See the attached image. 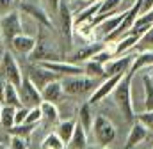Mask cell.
<instances>
[{
  "mask_svg": "<svg viewBox=\"0 0 153 149\" xmlns=\"http://www.w3.org/2000/svg\"><path fill=\"white\" fill-rule=\"evenodd\" d=\"M93 121H94V112H93V105L89 101H85L84 105H80V108L76 112V122L87 131L91 133V128H93Z\"/></svg>",
  "mask_w": 153,
  "mask_h": 149,
  "instance_id": "obj_20",
  "label": "cell"
},
{
  "mask_svg": "<svg viewBox=\"0 0 153 149\" xmlns=\"http://www.w3.org/2000/svg\"><path fill=\"white\" fill-rule=\"evenodd\" d=\"M5 78L4 76H0V103L4 105V92H5Z\"/></svg>",
  "mask_w": 153,
  "mask_h": 149,
  "instance_id": "obj_40",
  "label": "cell"
},
{
  "mask_svg": "<svg viewBox=\"0 0 153 149\" xmlns=\"http://www.w3.org/2000/svg\"><path fill=\"white\" fill-rule=\"evenodd\" d=\"M39 108H41V114H43V121L41 122H45L46 126H55L61 121V112L57 108V105L48 103V101H41Z\"/></svg>",
  "mask_w": 153,
  "mask_h": 149,
  "instance_id": "obj_21",
  "label": "cell"
},
{
  "mask_svg": "<svg viewBox=\"0 0 153 149\" xmlns=\"http://www.w3.org/2000/svg\"><path fill=\"white\" fill-rule=\"evenodd\" d=\"M39 64L43 68H46L48 71L55 73L59 78L75 76V74H85L82 64H75V62H70V60H43Z\"/></svg>",
  "mask_w": 153,
  "mask_h": 149,
  "instance_id": "obj_7",
  "label": "cell"
},
{
  "mask_svg": "<svg viewBox=\"0 0 153 149\" xmlns=\"http://www.w3.org/2000/svg\"><path fill=\"white\" fill-rule=\"evenodd\" d=\"M141 73H143V91H144L143 110H153V78L146 71H141Z\"/></svg>",
  "mask_w": 153,
  "mask_h": 149,
  "instance_id": "obj_24",
  "label": "cell"
},
{
  "mask_svg": "<svg viewBox=\"0 0 153 149\" xmlns=\"http://www.w3.org/2000/svg\"><path fill=\"white\" fill-rule=\"evenodd\" d=\"M14 9H18V2L16 0H0V16L11 13Z\"/></svg>",
  "mask_w": 153,
  "mask_h": 149,
  "instance_id": "obj_35",
  "label": "cell"
},
{
  "mask_svg": "<svg viewBox=\"0 0 153 149\" xmlns=\"http://www.w3.org/2000/svg\"><path fill=\"white\" fill-rule=\"evenodd\" d=\"M134 2H135V0H128V4H126V7H130V5H132Z\"/></svg>",
  "mask_w": 153,
  "mask_h": 149,
  "instance_id": "obj_44",
  "label": "cell"
},
{
  "mask_svg": "<svg viewBox=\"0 0 153 149\" xmlns=\"http://www.w3.org/2000/svg\"><path fill=\"white\" fill-rule=\"evenodd\" d=\"M0 110H2V103H0Z\"/></svg>",
  "mask_w": 153,
  "mask_h": 149,
  "instance_id": "obj_48",
  "label": "cell"
},
{
  "mask_svg": "<svg viewBox=\"0 0 153 149\" xmlns=\"http://www.w3.org/2000/svg\"><path fill=\"white\" fill-rule=\"evenodd\" d=\"M43 121V114H41V108L39 107H32L29 114H27V119H25V122H29V124H39Z\"/></svg>",
  "mask_w": 153,
  "mask_h": 149,
  "instance_id": "obj_34",
  "label": "cell"
},
{
  "mask_svg": "<svg viewBox=\"0 0 153 149\" xmlns=\"http://www.w3.org/2000/svg\"><path fill=\"white\" fill-rule=\"evenodd\" d=\"M134 50H135V52H144V50L153 52V25L139 37V41H137V44L134 46Z\"/></svg>",
  "mask_w": 153,
  "mask_h": 149,
  "instance_id": "obj_32",
  "label": "cell"
},
{
  "mask_svg": "<svg viewBox=\"0 0 153 149\" xmlns=\"http://www.w3.org/2000/svg\"><path fill=\"white\" fill-rule=\"evenodd\" d=\"M66 2H68V4H70V5H71V4H73V2H75V0H66Z\"/></svg>",
  "mask_w": 153,
  "mask_h": 149,
  "instance_id": "obj_45",
  "label": "cell"
},
{
  "mask_svg": "<svg viewBox=\"0 0 153 149\" xmlns=\"http://www.w3.org/2000/svg\"><path fill=\"white\" fill-rule=\"evenodd\" d=\"M134 57H135V50H132V52H128V53H123V55H117V57H114V59H111V60L105 64V76H114V74L128 73L130 68H132Z\"/></svg>",
  "mask_w": 153,
  "mask_h": 149,
  "instance_id": "obj_11",
  "label": "cell"
},
{
  "mask_svg": "<svg viewBox=\"0 0 153 149\" xmlns=\"http://www.w3.org/2000/svg\"><path fill=\"white\" fill-rule=\"evenodd\" d=\"M64 91H62V83H61V78L59 80H53L50 82L48 85H45L41 89V98L43 101H48V103H53V105H59L62 100H64Z\"/></svg>",
  "mask_w": 153,
  "mask_h": 149,
  "instance_id": "obj_17",
  "label": "cell"
},
{
  "mask_svg": "<svg viewBox=\"0 0 153 149\" xmlns=\"http://www.w3.org/2000/svg\"><path fill=\"white\" fill-rule=\"evenodd\" d=\"M125 11H126V9L117 11L116 14L109 16V18H105L103 21H100V23L94 27V36H96V37H102V39L109 37L116 30V29L119 27V23H121V20H123V16H125Z\"/></svg>",
  "mask_w": 153,
  "mask_h": 149,
  "instance_id": "obj_14",
  "label": "cell"
},
{
  "mask_svg": "<svg viewBox=\"0 0 153 149\" xmlns=\"http://www.w3.org/2000/svg\"><path fill=\"white\" fill-rule=\"evenodd\" d=\"M82 2H84L85 5H87V4H93V0H82Z\"/></svg>",
  "mask_w": 153,
  "mask_h": 149,
  "instance_id": "obj_43",
  "label": "cell"
},
{
  "mask_svg": "<svg viewBox=\"0 0 153 149\" xmlns=\"http://www.w3.org/2000/svg\"><path fill=\"white\" fill-rule=\"evenodd\" d=\"M91 133H93L94 144L96 146H102V148H109L116 140V137H117V130H116L114 122L109 117L102 115V114L94 115Z\"/></svg>",
  "mask_w": 153,
  "mask_h": 149,
  "instance_id": "obj_3",
  "label": "cell"
},
{
  "mask_svg": "<svg viewBox=\"0 0 153 149\" xmlns=\"http://www.w3.org/2000/svg\"><path fill=\"white\" fill-rule=\"evenodd\" d=\"M102 48H103V43H96V41H93V43H89V44H85V46H80L78 50H75V52L71 53V60H70V62L84 64V62L91 60V57H93L96 52H100Z\"/></svg>",
  "mask_w": 153,
  "mask_h": 149,
  "instance_id": "obj_18",
  "label": "cell"
},
{
  "mask_svg": "<svg viewBox=\"0 0 153 149\" xmlns=\"http://www.w3.org/2000/svg\"><path fill=\"white\" fill-rule=\"evenodd\" d=\"M61 83H62V91H64L66 96L78 98V96L91 94L100 82L91 78V76H87V74H75V76L61 78Z\"/></svg>",
  "mask_w": 153,
  "mask_h": 149,
  "instance_id": "obj_2",
  "label": "cell"
},
{
  "mask_svg": "<svg viewBox=\"0 0 153 149\" xmlns=\"http://www.w3.org/2000/svg\"><path fill=\"white\" fill-rule=\"evenodd\" d=\"M152 149H153V148H152Z\"/></svg>",
  "mask_w": 153,
  "mask_h": 149,
  "instance_id": "obj_50",
  "label": "cell"
},
{
  "mask_svg": "<svg viewBox=\"0 0 153 149\" xmlns=\"http://www.w3.org/2000/svg\"><path fill=\"white\" fill-rule=\"evenodd\" d=\"M39 149H66V144L55 135V131H52V133L45 135V139L41 140Z\"/></svg>",
  "mask_w": 153,
  "mask_h": 149,
  "instance_id": "obj_31",
  "label": "cell"
},
{
  "mask_svg": "<svg viewBox=\"0 0 153 149\" xmlns=\"http://www.w3.org/2000/svg\"><path fill=\"white\" fill-rule=\"evenodd\" d=\"M125 74H114V76H107V78H103V80L96 85V89L91 92V96H89L87 101H89L91 105H96V103H100L102 100L109 98V96L112 94V91L116 89V85L119 83V80H121Z\"/></svg>",
  "mask_w": 153,
  "mask_h": 149,
  "instance_id": "obj_9",
  "label": "cell"
},
{
  "mask_svg": "<svg viewBox=\"0 0 153 149\" xmlns=\"http://www.w3.org/2000/svg\"><path fill=\"white\" fill-rule=\"evenodd\" d=\"M152 25H153V9H150L146 13H139V16L135 18V23H134V27L130 29L128 34H134V36L141 37Z\"/></svg>",
  "mask_w": 153,
  "mask_h": 149,
  "instance_id": "obj_19",
  "label": "cell"
},
{
  "mask_svg": "<svg viewBox=\"0 0 153 149\" xmlns=\"http://www.w3.org/2000/svg\"><path fill=\"white\" fill-rule=\"evenodd\" d=\"M30 62H43V60H61L59 53L50 46L48 41H45L43 37H38L36 48L32 50V53L29 55Z\"/></svg>",
  "mask_w": 153,
  "mask_h": 149,
  "instance_id": "obj_13",
  "label": "cell"
},
{
  "mask_svg": "<svg viewBox=\"0 0 153 149\" xmlns=\"http://www.w3.org/2000/svg\"><path fill=\"white\" fill-rule=\"evenodd\" d=\"M4 105H9V107H22V101H20V94H18V87L13 85V83H5V92H4Z\"/></svg>",
  "mask_w": 153,
  "mask_h": 149,
  "instance_id": "obj_30",
  "label": "cell"
},
{
  "mask_svg": "<svg viewBox=\"0 0 153 149\" xmlns=\"http://www.w3.org/2000/svg\"><path fill=\"white\" fill-rule=\"evenodd\" d=\"M16 2H18V4H20V2H25V0H16Z\"/></svg>",
  "mask_w": 153,
  "mask_h": 149,
  "instance_id": "obj_46",
  "label": "cell"
},
{
  "mask_svg": "<svg viewBox=\"0 0 153 149\" xmlns=\"http://www.w3.org/2000/svg\"><path fill=\"white\" fill-rule=\"evenodd\" d=\"M20 34H23V21H22V13L18 9L0 16V36L2 43H5L7 48H11L13 39Z\"/></svg>",
  "mask_w": 153,
  "mask_h": 149,
  "instance_id": "obj_4",
  "label": "cell"
},
{
  "mask_svg": "<svg viewBox=\"0 0 153 149\" xmlns=\"http://www.w3.org/2000/svg\"><path fill=\"white\" fill-rule=\"evenodd\" d=\"M18 11L23 13V14H27V16H30V18H32L38 25H41V27H45V29H52L50 14H48L41 5H38V4H34V2H30V0L20 2V4H18Z\"/></svg>",
  "mask_w": 153,
  "mask_h": 149,
  "instance_id": "obj_8",
  "label": "cell"
},
{
  "mask_svg": "<svg viewBox=\"0 0 153 149\" xmlns=\"http://www.w3.org/2000/svg\"><path fill=\"white\" fill-rule=\"evenodd\" d=\"M87 137H89V133L76 122L75 131H73V135H71V139H70L66 148L68 149H85L87 148Z\"/></svg>",
  "mask_w": 153,
  "mask_h": 149,
  "instance_id": "obj_25",
  "label": "cell"
},
{
  "mask_svg": "<svg viewBox=\"0 0 153 149\" xmlns=\"http://www.w3.org/2000/svg\"><path fill=\"white\" fill-rule=\"evenodd\" d=\"M134 74H135L134 71H128L119 80V83L116 85V89L111 94L119 114L128 122L135 121V110H134V103H132V78H134Z\"/></svg>",
  "mask_w": 153,
  "mask_h": 149,
  "instance_id": "obj_1",
  "label": "cell"
},
{
  "mask_svg": "<svg viewBox=\"0 0 153 149\" xmlns=\"http://www.w3.org/2000/svg\"><path fill=\"white\" fill-rule=\"evenodd\" d=\"M87 149V148H85ZM89 149H109V148H102V146H94V148H89Z\"/></svg>",
  "mask_w": 153,
  "mask_h": 149,
  "instance_id": "obj_42",
  "label": "cell"
},
{
  "mask_svg": "<svg viewBox=\"0 0 153 149\" xmlns=\"http://www.w3.org/2000/svg\"><path fill=\"white\" fill-rule=\"evenodd\" d=\"M0 76L5 78V82L13 83V85H20V82L23 80V69L20 68L14 53L5 48L2 52V57H0Z\"/></svg>",
  "mask_w": 153,
  "mask_h": 149,
  "instance_id": "obj_5",
  "label": "cell"
},
{
  "mask_svg": "<svg viewBox=\"0 0 153 149\" xmlns=\"http://www.w3.org/2000/svg\"><path fill=\"white\" fill-rule=\"evenodd\" d=\"M75 126H76V121L75 119H62V121H59L57 124H55V135L68 146V142H70V139H71V135H73V131H75Z\"/></svg>",
  "mask_w": 153,
  "mask_h": 149,
  "instance_id": "obj_23",
  "label": "cell"
},
{
  "mask_svg": "<svg viewBox=\"0 0 153 149\" xmlns=\"http://www.w3.org/2000/svg\"><path fill=\"white\" fill-rule=\"evenodd\" d=\"M137 41H139V37L134 36V34H125V36H121L116 41V57L132 52L134 46L137 44Z\"/></svg>",
  "mask_w": 153,
  "mask_h": 149,
  "instance_id": "obj_26",
  "label": "cell"
},
{
  "mask_svg": "<svg viewBox=\"0 0 153 149\" xmlns=\"http://www.w3.org/2000/svg\"><path fill=\"white\" fill-rule=\"evenodd\" d=\"M25 76L38 87L39 91L45 87V85H48L50 82H53V80H59V76L55 73H52V71H48L46 68H43L39 62H32L29 68H27V73Z\"/></svg>",
  "mask_w": 153,
  "mask_h": 149,
  "instance_id": "obj_10",
  "label": "cell"
},
{
  "mask_svg": "<svg viewBox=\"0 0 153 149\" xmlns=\"http://www.w3.org/2000/svg\"><path fill=\"white\" fill-rule=\"evenodd\" d=\"M66 149H68V148H66Z\"/></svg>",
  "mask_w": 153,
  "mask_h": 149,
  "instance_id": "obj_49",
  "label": "cell"
},
{
  "mask_svg": "<svg viewBox=\"0 0 153 149\" xmlns=\"http://www.w3.org/2000/svg\"><path fill=\"white\" fill-rule=\"evenodd\" d=\"M48 2V5L52 7V11L57 14V11H59V5H61V0H46Z\"/></svg>",
  "mask_w": 153,
  "mask_h": 149,
  "instance_id": "obj_41",
  "label": "cell"
},
{
  "mask_svg": "<svg viewBox=\"0 0 153 149\" xmlns=\"http://www.w3.org/2000/svg\"><path fill=\"white\" fill-rule=\"evenodd\" d=\"M9 140H11V135H4L0 137V149H9Z\"/></svg>",
  "mask_w": 153,
  "mask_h": 149,
  "instance_id": "obj_39",
  "label": "cell"
},
{
  "mask_svg": "<svg viewBox=\"0 0 153 149\" xmlns=\"http://www.w3.org/2000/svg\"><path fill=\"white\" fill-rule=\"evenodd\" d=\"M153 9V0H141V11L139 13H146Z\"/></svg>",
  "mask_w": 153,
  "mask_h": 149,
  "instance_id": "obj_38",
  "label": "cell"
},
{
  "mask_svg": "<svg viewBox=\"0 0 153 149\" xmlns=\"http://www.w3.org/2000/svg\"><path fill=\"white\" fill-rule=\"evenodd\" d=\"M36 43H38V39L34 36H29V34H20V36H16L13 39V43H11V52H14V53H20V55H30L32 53V50L36 48Z\"/></svg>",
  "mask_w": 153,
  "mask_h": 149,
  "instance_id": "obj_16",
  "label": "cell"
},
{
  "mask_svg": "<svg viewBox=\"0 0 153 149\" xmlns=\"http://www.w3.org/2000/svg\"><path fill=\"white\" fill-rule=\"evenodd\" d=\"M14 112H16V107L2 105V110H0V128H4L5 131H9L14 126Z\"/></svg>",
  "mask_w": 153,
  "mask_h": 149,
  "instance_id": "obj_29",
  "label": "cell"
},
{
  "mask_svg": "<svg viewBox=\"0 0 153 149\" xmlns=\"http://www.w3.org/2000/svg\"><path fill=\"white\" fill-rule=\"evenodd\" d=\"M0 44H2V36H0Z\"/></svg>",
  "mask_w": 153,
  "mask_h": 149,
  "instance_id": "obj_47",
  "label": "cell"
},
{
  "mask_svg": "<svg viewBox=\"0 0 153 149\" xmlns=\"http://www.w3.org/2000/svg\"><path fill=\"white\" fill-rule=\"evenodd\" d=\"M135 121H139L150 133H153V110H141L135 114Z\"/></svg>",
  "mask_w": 153,
  "mask_h": 149,
  "instance_id": "obj_33",
  "label": "cell"
},
{
  "mask_svg": "<svg viewBox=\"0 0 153 149\" xmlns=\"http://www.w3.org/2000/svg\"><path fill=\"white\" fill-rule=\"evenodd\" d=\"M38 124H29V122H22V124H14L7 133L13 135V137H20V139H25V140H30L32 133L36 131Z\"/></svg>",
  "mask_w": 153,
  "mask_h": 149,
  "instance_id": "obj_27",
  "label": "cell"
},
{
  "mask_svg": "<svg viewBox=\"0 0 153 149\" xmlns=\"http://www.w3.org/2000/svg\"><path fill=\"white\" fill-rule=\"evenodd\" d=\"M152 66H153V52H150V50L135 52V57H134V62H132L130 71L139 73V71H144V69H148Z\"/></svg>",
  "mask_w": 153,
  "mask_h": 149,
  "instance_id": "obj_22",
  "label": "cell"
},
{
  "mask_svg": "<svg viewBox=\"0 0 153 149\" xmlns=\"http://www.w3.org/2000/svg\"><path fill=\"white\" fill-rule=\"evenodd\" d=\"M30 108H27V107H18L16 112H14V124H22V122H25V119H27V114H29Z\"/></svg>",
  "mask_w": 153,
  "mask_h": 149,
  "instance_id": "obj_37",
  "label": "cell"
},
{
  "mask_svg": "<svg viewBox=\"0 0 153 149\" xmlns=\"http://www.w3.org/2000/svg\"><path fill=\"white\" fill-rule=\"evenodd\" d=\"M150 131L139 122V121H134L132 126H130V131H128V137H126V144L123 149H135L137 146H141L146 139H148Z\"/></svg>",
  "mask_w": 153,
  "mask_h": 149,
  "instance_id": "obj_15",
  "label": "cell"
},
{
  "mask_svg": "<svg viewBox=\"0 0 153 149\" xmlns=\"http://www.w3.org/2000/svg\"><path fill=\"white\" fill-rule=\"evenodd\" d=\"M82 66H84V73L87 74V76H91V78H94V80H103V78H107V76H105V66H103V64H98V62H94V60H87V62H84Z\"/></svg>",
  "mask_w": 153,
  "mask_h": 149,
  "instance_id": "obj_28",
  "label": "cell"
},
{
  "mask_svg": "<svg viewBox=\"0 0 153 149\" xmlns=\"http://www.w3.org/2000/svg\"><path fill=\"white\" fill-rule=\"evenodd\" d=\"M57 18H59L61 34L71 41V39H73V27H75V16H73L71 5H70L66 0H61L59 11H57Z\"/></svg>",
  "mask_w": 153,
  "mask_h": 149,
  "instance_id": "obj_12",
  "label": "cell"
},
{
  "mask_svg": "<svg viewBox=\"0 0 153 149\" xmlns=\"http://www.w3.org/2000/svg\"><path fill=\"white\" fill-rule=\"evenodd\" d=\"M9 149H29V140L20 139V137H13V135H11Z\"/></svg>",
  "mask_w": 153,
  "mask_h": 149,
  "instance_id": "obj_36",
  "label": "cell"
},
{
  "mask_svg": "<svg viewBox=\"0 0 153 149\" xmlns=\"http://www.w3.org/2000/svg\"><path fill=\"white\" fill-rule=\"evenodd\" d=\"M18 94H20V101L23 107L32 108V107H39L43 98H41V91L23 74V80L18 85Z\"/></svg>",
  "mask_w": 153,
  "mask_h": 149,
  "instance_id": "obj_6",
  "label": "cell"
}]
</instances>
